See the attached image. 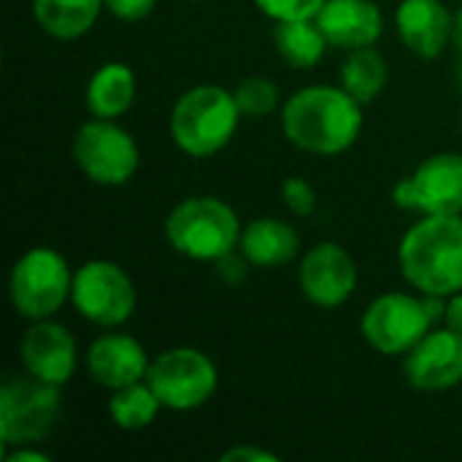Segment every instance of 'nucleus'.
Returning <instances> with one entry per match:
<instances>
[{"label":"nucleus","mask_w":462,"mask_h":462,"mask_svg":"<svg viewBox=\"0 0 462 462\" xmlns=\"http://www.w3.org/2000/svg\"><path fill=\"white\" fill-rule=\"evenodd\" d=\"M363 103L341 84H311L282 106V130L287 141L309 154L333 157L355 146L363 133Z\"/></svg>","instance_id":"obj_1"},{"label":"nucleus","mask_w":462,"mask_h":462,"mask_svg":"<svg viewBox=\"0 0 462 462\" xmlns=\"http://www.w3.org/2000/svg\"><path fill=\"white\" fill-rule=\"evenodd\" d=\"M403 279L425 295L462 292V214L422 217L398 246Z\"/></svg>","instance_id":"obj_2"},{"label":"nucleus","mask_w":462,"mask_h":462,"mask_svg":"<svg viewBox=\"0 0 462 462\" xmlns=\"http://www.w3.org/2000/svg\"><path fill=\"white\" fill-rule=\"evenodd\" d=\"M241 122V111L236 95L217 84H198L179 95L171 111V138L173 143L195 157H211L222 152Z\"/></svg>","instance_id":"obj_3"},{"label":"nucleus","mask_w":462,"mask_h":462,"mask_svg":"<svg viewBox=\"0 0 462 462\" xmlns=\"http://www.w3.org/2000/svg\"><path fill=\"white\" fill-rule=\"evenodd\" d=\"M238 214L219 198L198 195L181 200L165 219L168 244L198 263H219L241 244Z\"/></svg>","instance_id":"obj_4"},{"label":"nucleus","mask_w":462,"mask_h":462,"mask_svg":"<svg viewBox=\"0 0 462 462\" xmlns=\"http://www.w3.org/2000/svg\"><path fill=\"white\" fill-rule=\"evenodd\" d=\"M73 271L51 246L27 249L11 268L8 295L19 317L35 322L54 317L70 300Z\"/></svg>","instance_id":"obj_5"},{"label":"nucleus","mask_w":462,"mask_h":462,"mask_svg":"<svg viewBox=\"0 0 462 462\" xmlns=\"http://www.w3.org/2000/svg\"><path fill=\"white\" fill-rule=\"evenodd\" d=\"M146 382L160 398L162 409L192 411L214 398L219 387V371L206 352L195 346H173L152 360Z\"/></svg>","instance_id":"obj_6"},{"label":"nucleus","mask_w":462,"mask_h":462,"mask_svg":"<svg viewBox=\"0 0 462 462\" xmlns=\"http://www.w3.org/2000/svg\"><path fill=\"white\" fill-rule=\"evenodd\" d=\"M60 420V387L35 376H8L0 387L3 452L46 439Z\"/></svg>","instance_id":"obj_7"},{"label":"nucleus","mask_w":462,"mask_h":462,"mask_svg":"<svg viewBox=\"0 0 462 462\" xmlns=\"http://www.w3.org/2000/svg\"><path fill=\"white\" fill-rule=\"evenodd\" d=\"M73 160L87 179L103 187L127 184L141 162L135 138L114 119H89L73 138Z\"/></svg>","instance_id":"obj_8"},{"label":"nucleus","mask_w":462,"mask_h":462,"mask_svg":"<svg viewBox=\"0 0 462 462\" xmlns=\"http://www.w3.org/2000/svg\"><path fill=\"white\" fill-rule=\"evenodd\" d=\"M135 284L111 260H89L73 271L70 303L97 328H119L135 311Z\"/></svg>","instance_id":"obj_9"},{"label":"nucleus","mask_w":462,"mask_h":462,"mask_svg":"<svg viewBox=\"0 0 462 462\" xmlns=\"http://www.w3.org/2000/svg\"><path fill=\"white\" fill-rule=\"evenodd\" d=\"M433 328L425 298L406 292L379 295L360 319L363 338L382 355L411 352Z\"/></svg>","instance_id":"obj_10"},{"label":"nucleus","mask_w":462,"mask_h":462,"mask_svg":"<svg viewBox=\"0 0 462 462\" xmlns=\"http://www.w3.org/2000/svg\"><path fill=\"white\" fill-rule=\"evenodd\" d=\"M393 200L398 208L422 217L462 214V154L441 152L428 157L411 176L393 187Z\"/></svg>","instance_id":"obj_11"},{"label":"nucleus","mask_w":462,"mask_h":462,"mask_svg":"<svg viewBox=\"0 0 462 462\" xmlns=\"http://www.w3.org/2000/svg\"><path fill=\"white\" fill-rule=\"evenodd\" d=\"M298 284L309 303L319 309H338L357 290V265L344 246L325 241L303 254Z\"/></svg>","instance_id":"obj_12"},{"label":"nucleus","mask_w":462,"mask_h":462,"mask_svg":"<svg viewBox=\"0 0 462 462\" xmlns=\"http://www.w3.org/2000/svg\"><path fill=\"white\" fill-rule=\"evenodd\" d=\"M403 374L422 393H441L462 384V333L433 328L411 352L403 355Z\"/></svg>","instance_id":"obj_13"},{"label":"nucleus","mask_w":462,"mask_h":462,"mask_svg":"<svg viewBox=\"0 0 462 462\" xmlns=\"http://www.w3.org/2000/svg\"><path fill=\"white\" fill-rule=\"evenodd\" d=\"M19 357L30 376L46 384L62 387L76 374L79 349H76L70 330L49 317V319H35L27 328L19 344Z\"/></svg>","instance_id":"obj_14"},{"label":"nucleus","mask_w":462,"mask_h":462,"mask_svg":"<svg viewBox=\"0 0 462 462\" xmlns=\"http://www.w3.org/2000/svg\"><path fill=\"white\" fill-rule=\"evenodd\" d=\"M149 355L146 349L125 333H106L92 341L87 352V368L89 376L106 387V390H119L135 382H143L149 374Z\"/></svg>","instance_id":"obj_15"},{"label":"nucleus","mask_w":462,"mask_h":462,"mask_svg":"<svg viewBox=\"0 0 462 462\" xmlns=\"http://www.w3.org/2000/svg\"><path fill=\"white\" fill-rule=\"evenodd\" d=\"M314 19L330 46L349 51L374 46L384 30V14L374 0H328Z\"/></svg>","instance_id":"obj_16"},{"label":"nucleus","mask_w":462,"mask_h":462,"mask_svg":"<svg viewBox=\"0 0 462 462\" xmlns=\"http://www.w3.org/2000/svg\"><path fill=\"white\" fill-rule=\"evenodd\" d=\"M401 41L422 60H436L452 41L455 16L441 0H401L395 11Z\"/></svg>","instance_id":"obj_17"},{"label":"nucleus","mask_w":462,"mask_h":462,"mask_svg":"<svg viewBox=\"0 0 462 462\" xmlns=\"http://www.w3.org/2000/svg\"><path fill=\"white\" fill-rule=\"evenodd\" d=\"M241 254L249 265L279 268L298 257L300 236L292 225L276 217H263L241 230Z\"/></svg>","instance_id":"obj_18"},{"label":"nucleus","mask_w":462,"mask_h":462,"mask_svg":"<svg viewBox=\"0 0 462 462\" xmlns=\"http://www.w3.org/2000/svg\"><path fill=\"white\" fill-rule=\"evenodd\" d=\"M84 100H87V108L92 111V116H100V119H116V116L127 114L135 100L133 68L125 62L100 65L87 81Z\"/></svg>","instance_id":"obj_19"},{"label":"nucleus","mask_w":462,"mask_h":462,"mask_svg":"<svg viewBox=\"0 0 462 462\" xmlns=\"http://www.w3.org/2000/svg\"><path fill=\"white\" fill-rule=\"evenodd\" d=\"M106 0H32L38 27L57 41H76L92 30Z\"/></svg>","instance_id":"obj_20"},{"label":"nucleus","mask_w":462,"mask_h":462,"mask_svg":"<svg viewBox=\"0 0 462 462\" xmlns=\"http://www.w3.org/2000/svg\"><path fill=\"white\" fill-rule=\"evenodd\" d=\"M390 81V68L374 46L352 49L341 65L338 84L363 106L374 103Z\"/></svg>","instance_id":"obj_21"},{"label":"nucleus","mask_w":462,"mask_h":462,"mask_svg":"<svg viewBox=\"0 0 462 462\" xmlns=\"http://www.w3.org/2000/svg\"><path fill=\"white\" fill-rule=\"evenodd\" d=\"M273 43L276 51L292 65V68H314L322 57L325 49L330 46L325 32L319 30L317 19H292V22H276L273 30Z\"/></svg>","instance_id":"obj_22"},{"label":"nucleus","mask_w":462,"mask_h":462,"mask_svg":"<svg viewBox=\"0 0 462 462\" xmlns=\"http://www.w3.org/2000/svg\"><path fill=\"white\" fill-rule=\"evenodd\" d=\"M162 403L154 395V390L149 387V382H135L127 387L114 390V395L108 398V414L114 420L116 428L122 430H143L149 428L157 414H160Z\"/></svg>","instance_id":"obj_23"},{"label":"nucleus","mask_w":462,"mask_h":462,"mask_svg":"<svg viewBox=\"0 0 462 462\" xmlns=\"http://www.w3.org/2000/svg\"><path fill=\"white\" fill-rule=\"evenodd\" d=\"M233 95H236V103H238L241 116H249V119L271 116L279 108V87L271 79H265V76H249V79H244L233 89Z\"/></svg>","instance_id":"obj_24"},{"label":"nucleus","mask_w":462,"mask_h":462,"mask_svg":"<svg viewBox=\"0 0 462 462\" xmlns=\"http://www.w3.org/2000/svg\"><path fill=\"white\" fill-rule=\"evenodd\" d=\"M328 0H254V5L273 22L314 19Z\"/></svg>","instance_id":"obj_25"},{"label":"nucleus","mask_w":462,"mask_h":462,"mask_svg":"<svg viewBox=\"0 0 462 462\" xmlns=\"http://www.w3.org/2000/svg\"><path fill=\"white\" fill-rule=\"evenodd\" d=\"M282 200L298 217H311L317 211V189L300 176H292L282 184Z\"/></svg>","instance_id":"obj_26"},{"label":"nucleus","mask_w":462,"mask_h":462,"mask_svg":"<svg viewBox=\"0 0 462 462\" xmlns=\"http://www.w3.org/2000/svg\"><path fill=\"white\" fill-rule=\"evenodd\" d=\"M154 3H157V0H106V8H108L116 19L138 22V19H146V16L154 11Z\"/></svg>","instance_id":"obj_27"},{"label":"nucleus","mask_w":462,"mask_h":462,"mask_svg":"<svg viewBox=\"0 0 462 462\" xmlns=\"http://www.w3.org/2000/svg\"><path fill=\"white\" fill-rule=\"evenodd\" d=\"M279 457L276 455H271V452H265V449H257V447H249V444H244V447H233V449H227L225 455H222V462H276Z\"/></svg>","instance_id":"obj_28"},{"label":"nucleus","mask_w":462,"mask_h":462,"mask_svg":"<svg viewBox=\"0 0 462 462\" xmlns=\"http://www.w3.org/2000/svg\"><path fill=\"white\" fill-rule=\"evenodd\" d=\"M444 325L462 333V292H455L447 298V314H444Z\"/></svg>","instance_id":"obj_29"},{"label":"nucleus","mask_w":462,"mask_h":462,"mask_svg":"<svg viewBox=\"0 0 462 462\" xmlns=\"http://www.w3.org/2000/svg\"><path fill=\"white\" fill-rule=\"evenodd\" d=\"M3 457H5V462H49L51 460L46 452L27 449V444H24V447H16L14 452H11V449H8V452H3Z\"/></svg>","instance_id":"obj_30"},{"label":"nucleus","mask_w":462,"mask_h":462,"mask_svg":"<svg viewBox=\"0 0 462 462\" xmlns=\"http://www.w3.org/2000/svg\"><path fill=\"white\" fill-rule=\"evenodd\" d=\"M452 41H455V46L462 51V5L460 11L455 14V30H452Z\"/></svg>","instance_id":"obj_31"}]
</instances>
